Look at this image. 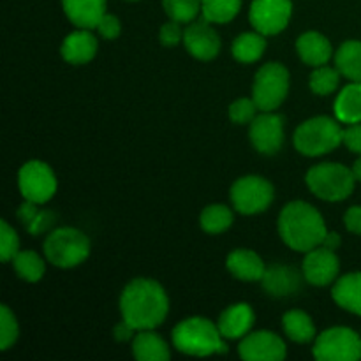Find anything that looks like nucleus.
I'll use <instances>...</instances> for the list:
<instances>
[{
	"mask_svg": "<svg viewBox=\"0 0 361 361\" xmlns=\"http://www.w3.org/2000/svg\"><path fill=\"white\" fill-rule=\"evenodd\" d=\"M122 319L136 331L154 330L164 323L169 310V300L159 282L150 279H134L120 296Z\"/></svg>",
	"mask_w": 361,
	"mask_h": 361,
	"instance_id": "nucleus-1",
	"label": "nucleus"
},
{
	"mask_svg": "<svg viewBox=\"0 0 361 361\" xmlns=\"http://www.w3.org/2000/svg\"><path fill=\"white\" fill-rule=\"evenodd\" d=\"M279 233L286 245L293 250L309 252L323 243L328 229L323 215L316 208L305 201H293L281 212Z\"/></svg>",
	"mask_w": 361,
	"mask_h": 361,
	"instance_id": "nucleus-2",
	"label": "nucleus"
},
{
	"mask_svg": "<svg viewBox=\"0 0 361 361\" xmlns=\"http://www.w3.org/2000/svg\"><path fill=\"white\" fill-rule=\"evenodd\" d=\"M219 326L204 317H189L176 324L173 330V344L180 353L190 356H210L228 353V345L222 341Z\"/></svg>",
	"mask_w": 361,
	"mask_h": 361,
	"instance_id": "nucleus-3",
	"label": "nucleus"
},
{
	"mask_svg": "<svg viewBox=\"0 0 361 361\" xmlns=\"http://www.w3.org/2000/svg\"><path fill=\"white\" fill-rule=\"evenodd\" d=\"M295 147L300 154L317 157L334 152L341 143H344V129L338 126L337 120L328 116H316L305 120L296 129Z\"/></svg>",
	"mask_w": 361,
	"mask_h": 361,
	"instance_id": "nucleus-4",
	"label": "nucleus"
},
{
	"mask_svg": "<svg viewBox=\"0 0 361 361\" xmlns=\"http://www.w3.org/2000/svg\"><path fill=\"white\" fill-rule=\"evenodd\" d=\"M307 185L324 201H342L351 196L356 176L353 169L337 162L317 164L307 171Z\"/></svg>",
	"mask_w": 361,
	"mask_h": 361,
	"instance_id": "nucleus-5",
	"label": "nucleus"
},
{
	"mask_svg": "<svg viewBox=\"0 0 361 361\" xmlns=\"http://www.w3.org/2000/svg\"><path fill=\"white\" fill-rule=\"evenodd\" d=\"M46 259L59 268H73L90 254V240L74 228H59L44 242Z\"/></svg>",
	"mask_w": 361,
	"mask_h": 361,
	"instance_id": "nucleus-6",
	"label": "nucleus"
},
{
	"mask_svg": "<svg viewBox=\"0 0 361 361\" xmlns=\"http://www.w3.org/2000/svg\"><path fill=\"white\" fill-rule=\"evenodd\" d=\"M289 90V73L282 63H264L256 74L252 99L261 111H275Z\"/></svg>",
	"mask_w": 361,
	"mask_h": 361,
	"instance_id": "nucleus-7",
	"label": "nucleus"
},
{
	"mask_svg": "<svg viewBox=\"0 0 361 361\" xmlns=\"http://www.w3.org/2000/svg\"><path fill=\"white\" fill-rule=\"evenodd\" d=\"M314 356L319 361H358L361 358V337L351 328H330L316 338Z\"/></svg>",
	"mask_w": 361,
	"mask_h": 361,
	"instance_id": "nucleus-8",
	"label": "nucleus"
},
{
	"mask_svg": "<svg viewBox=\"0 0 361 361\" xmlns=\"http://www.w3.org/2000/svg\"><path fill=\"white\" fill-rule=\"evenodd\" d=\"M274 185L261 176H243L231 187V201L243 215H254L267 210L274 201Z\"/></svg>",
	"mask_w": 361,
	"mask_h": 361,
	"instance_id": "nucleus-9",
	"label": "nucleus"
},
{
	"mask_svg": "<svg viewBox=\"0 0 361 361\" xmlns=\"http://www.w3.org/2000/svg\"><path fill=\"white\" fill-rule=\"evenodd\" d=\"M18 183L23 197L32 203L42 204L56 192V178L46 162L28 161L21 166Z\"/></svg>",
	"mask_w": 361,
	"mask_h": 361,
	"instance_id": "nucleus-10",
	"label": "nucleus"
},
{
	"mask_svg": "<svg viewBox=\"0 0 361 361\" xmlns=\"http://www.w3.org/2000/svg\"><path fill=\"white\" fill-rule=\"evenodd\" d=\"M291 13V0H254L249 18L259 34L275 35L288 27Z\"/></svg>",
	"mask_w": 361,
	"mask_h": 361,
	"instance_id": "nucleus-11",
	"label": "nucleus"
},
{
	"mask_svg": "<svg viewBox=\"0 0 361 361\" xmlns=\"http://www.w3.org/2000/svg\"><path fill=\"white\" fill-rule=\"evenodd\" d=\"M245 361H282L288 355L284 341L271 331H254L245 335L238 348Z\"/></svg>",
	"mask_w": 361,
	"mask_h": 361,
	"instance_id": "nucleus-12",
	"label": "nucleus"
},
{
	"mask_svg": "<svg viewBox=\"0 0 361 361\" xmlns=\"http://www.w3.org/2000/svg\"><path fill=\"white\" fill-rule=\"evenodd\" d=\"M282 116L274 115L271 111H264L250 122V141L257 152L267 155L277 154L284 141V127Z\"/></svg>",
	"mask_w": 361,
	"mask_h": 361,
	"instance_id": "nucleus-13",
	"label": "nucleus"
},
{
	"mask_svg": "<svg viewBox=\"0 0 361 361\" xmlns=\"http://www.w3.org/2000/svg\"><path fill=\"white\" fill-rule=\"evenodd\" d=\"M338 270H341V261L335 250L323 245L309 250L303 259V277L312 286H328L337 279Z\"/></svg>",
	"mask_w": 361,
	"mask_h": 361,
	"instance_id": "nucleus-14",
	"label": "nucleus"
},
{
	"mask_svg": "<svg viewBox=\"0 0 361 361\" xmlns=\"http://www.w3.org/2000/svg\"><path fill=\"white\" fill-rule=\"evenodd\" d=\"M183 42H185L187 51L197 60H212L221 51V37L210 27V21L207 18L194 21L185 28Z\"/></svg>",
	"mask_w": 361,
	"mask_h": 361,
	"instance_id": "nucleus-15",
	"label": "nucleus"
},
{
	"mask_svg": "<svg viewBox=\"0 0 361 361\" xmlns=\"http://www.w3.org/2000/svg\"><path fill=\"white\" fill-rule=\"evenodd\" d=\"M60 53L63 60L69 63H76V66L87 63L97 53V39L88 28H80L63 39Z\"/></svg>",
	"mask_w": 361,
	"mask_h": 361,
	"instance_id": "nucleus-16",
	"label": "nucleus"
},
{
	"mask_svg": "<svg viewBox=\"0 0 361 361\" xmlns=\"http://www.w3.org/2000/svg\"><path fill=\"white\" fill-rule=\"evenodd\" d=\"M254 310L247 303H236L226 309L219 317V331L224 338H240L245 337L254 326Z\"/></svg>",
	"mask_w": 361,
	"mask_h": 361,
	"instance_id": "nucleus-17",
	"label": "nucleus"
},
{
	"mask_svg": "<svg viewBox=\"0 0 361 361\" xmlns=\"http://www.w3.org/2000/svg\"><path fill=\"white\" fill-rule=\"evenodd\" d=\"M63 11L78 28H97L106 14V0H62Z\"/></svg>",
	"mask_w": 361,
	"mask_h": 361,
	"instance_id": "nucleus-18",
	"label": "nucleus"
},
{
	"mask_svg": "<svg viewBox=\"0 0 361 361\" xmlns=\"http://www.w3.org/2000/svg\"><path fill=\"white\" fill-rule=\"evenodd\" d=\"M296 51H298L300 59L307 63V66L319 67L326 66L328 60L331 59L330 41L324 37L319 32H305L296 41Z\"/></svg>",
	"mask_w": 361,
	"mask_h": 361,
	"instance_id": "nucleus-19",
	"label": "nucleus"
},
{
	"mask_svg": "<svg viewBox=\"0 0 361 361\" xmlns=\"http://www.w3.org/2000/svg\"><path fill=\"white\" fill-rule=\"evenodd\" d=\"M261 282H263L264 291L274 296L295 295L302 288L298 271L289 267H284V264H274V267L267 268Z\"/></svg>",
	"mask_w": 361,
	"mask_h": 361,
	"instance_id": "nucleus-20",
	"label": "nucleus"
},
{
	"mask_svg": "<svg viewBox=\"0 0 361 361\" xmlns=\"http://www.w3.org/2000/svg\"><path fill=\"white\" fill-rule=\"evenodd\" d=\"M226 267L236 279L245 282L261 281L264 277V271H267L263 259L256 252L247 249L233 250L228 256Z\"/></svg>",
	"mask_w": 361,
	"mask_h": 361,
	"instance_id": "nucleus-21",
	"label": "nucleus"
},
{
	"mask_svg": "<svg viewBox=\"0 0 361 361\" xmlns=\"http://www.w3.org/2000/svg\"><path fill=\"white\" fill-rule=\"evenodd\" d=\"M331 296L338 307L361 316V271L338 279L331 289Z\"/></svg>",
	"mask_w": 361,
	"mask_h": 361,
	"instance_id": "nucleus-22",
	"label": "nucleus"
},
{
	"mask_svg": "<svg viewBox=\"0 0 361 361\" xmlns=\"http://www.w3.org/2000/svg\"><path fill=\"white\" fill-rule=\"evenodd\" d=\"M133 353L137 361H166L171 356L168 344L152 330H140L134 337Z\"/></svg>",
	"mask_w": 361,
	"mask_h": 361,
	"instance_id": "nucleus-23",
	"label": "nucleus"
},
{
	"mask_svg": "<svg viewBox=\"0 0 361 361\" xmlns=\"http://www.w3.org/2000/svg\"><path fill=\"white\" fill-rule=\"evenodd\" d=\"M335 116L348 126L361 122V83L351 81L335 99Z\"/></svg>",
	"mask_w": 361,
	"mask_h": 361,
	"instance_id": "nucleus-24",
	"label": "nucleus"
},
{
	"mask_svg": "<svg viewBox=\"0 0 361 361\" xmlns=\"http://www.w3.org/2000/svg\"><path fill=\"white\" fill-rule=\"evenodd\" d=\"M264 48H267V39L259 32H245V34L238 35L233 41V56L238 62L252 63L263 56Z\"/></svg>",
	"mask_w": 361,
	"mask_h": 361,
	"instance_id": "nucleus-25",
	"label": "nucleus"
},
{
	"mask_svg": "<svg viewBox=\"0 0 361 361\" xmlns=\"http://www.w3.org/2000/svg\"><path fill=\"white\" fill-rule=\"evenodd\" d=\"M335 66L342 76L361 83V42L345 41L335 55Z\"/></svg>",
	"mask_w": 361,
	"mask_h": 361,
	"instance_id": "nucleus-26",
	"label": "nucleus"
},
{
	"mask_svg": "<svg viewBox=\"0 0 361 361\" xmlns=\"http://www.w3.org/2000/svg\"><path fill=\"white\" fill-rule=\"evenodd\" d=\"M282 326H284L286 335L293 342H298V344H307V342L316 337V326H314L309 314H305L303 310H289V312H286L284 319H282Z\"/></svg>",
	"mask_w": 361,
	"mask_h": 361,
	"instance_id": "nucleus-27",
	"label": "nucleus"
},
{
	"mask_svg": "<svg viewBox=\"0 0 361 361\" xmlns=\"http://www.w3.org/2000/svg\"><path fill=\"white\" fill-rule=\"evenodd\" d=\"M242 0H203L201 13L210 23H228L238 14Z\"/></svg>",
	"mask_w": 361,
	"mask_h": 361,
	"instance_id": "nucleus-28",
	"label": "nucleus"
},
{
	"mask_svg": "<svg viewBox=\"0 0 361 361\" xmlns=\"http://www.w3.org/2000/svg\"><path fill=\"white\" fill-rule=\"evenodd\" d=\"M13 264L16 274L27 282H37L44 275V263H42L41 256L37 252H34V250L18 252L14 256Z\"/></svg>",
	"mask_w": 361,
	"mask_h": 361,
	"instance_id": "nucleus-29",
	"label": "nucleus"
},
{
	"mask_svg": "<svg viewBox=\"0 0 361 361\" xmlns=\"http://www.w3.org/2000/svg\"><path fill=\"white\" fill-rule=\"evenodd\" d=\"M233 224V214L224 204H210L201 214V228L210 235H219Z\"/></svg>",
	"mask_w": 361,
	"mask_h": 361,
	"instance_id": "nucleus-30",
	"label": "nucleus"
},
{
	"mask_svg": "<svg viewBox=\"0 0 361 361\" xmlns=\"http://www.w3.org/2000/svg\"><path fill=\"white\" fill-rule=\"evenodd\" d=\"M338 81H341V71L335 69V67L319 66L310 74L309 85L314 94L328 95L335 92V88L338 87Z\"/></svg>",
	"mask_w": 361,
	"mask_h": 361,
	"instance_id": "nucleus-31",
	"label": "nucleus"
},
{
	"mask_svg": "<svg viewBox=\"0 0 361 361\" xmlns=\"http://www.w3.org/2000/svg\"><path fill=\"white\" fill-rule=\"evenodd\" d=\"M203 0H162L166 14L178 23H190L196 20Z\"/></svg>",
	"mask_w": 361,
	"mask_h": 361,
	"instance_id": "nucleus-32",
	"label": "nucleus"
},
{
	"mask_svg": "<svg viewBox=\"0 0 361 361\" xmlns=\"http://www.w3.org/2000/svg\"><path fill=\"white\" fill-rule=\"evenodd\" d=\"M18 323L9 307H0V349L7 351L18 338Z\"/></svg>",
	"mask_w": 361,
	"mask_h": 361,
	"instance_id": "nucleus-33",
	"label": "nucleus"
},
{
	"mask_svg": "<svg viewBox=\"0 0 361 361\" xmlns=\"http://www.w3.org/2000/svg\"><path fill=\"white\" fill-rule=\"evenodd\" d=\"M18 252H20V240L16 231L6 221H0V259L9 263Z\"/></svg>",
	"mask_w": 361,
	"mask_h": 361,
	"instance_id": "nucleus-34",
	"label": "nucleus"
},
{
	"mask_svg": "<svg viewBox=\"0 0 361 361\" xmlns=\"http://www.w3.org/2000/svg\"><path fill=\"white\" fill-rule=\"evenodd\" d=\"M256 109L259 108L254 99H238L229 108V118L235 123H249L256 118Z\"/></svg>",
	"mask_w": 361,
	"mask_h": 361,
	"instance_id": "nucleus-35",
	"label": "nucleus"
},
{
	"mask_svg": "<svg viewBox=\"0 0 361 361\" xmlns=\"http://www.w3.org/2000/svg\"><path fill=\"white\" fill-rule=\"evenodd\" d=\"M159 39H161V42L164 46H176L180 41L183 39V32H182V27H180L178 21L171 20L168 21V23L162 25L161 32H159Z\"/></svg>",
	"mask_w": 361,
	"mask_h": 361,
	"instance_id": "nucleus-36",
	"label": "nucleus"
},
{
	"mask_svg": "<svg viewBox=\"0 0 361 361\" xmlns=\"http://www.w3.org/2000/svg\"><path fill=\"white\" fill-rule=\"evenodd\" d=\"M97 30H99V34H101L104 39H116L120 35V30H122V27H120L118 18L113 16V14L106 13L104 16H102V20L99 21Z\"/></svg>",
	"mask_w": 361,
	"mask_h": 361,
	"instance_id": "nucleus-37",
	"label": "nucleus"
},
{
	"mask_svg": "<svg viewBox=\"0 0 361 361\" xmlns=\"http://www.w3.org/2000/svg\"><path fill=\"white\" fill-rule=\"evenodd\" d=\"M344 143L349 150L361 155V122L351 123V126L344 130Z\"/></svg>",
	"mask_w": 361,
	"mask_h": 361,
	"instance_id": "nucleus-38",
	"label": "nucleus"
},
{
	"mask_svg": "<svg viewBox=\"0 0 361 361\" xmlns=\"http://www.w3.org/2000/svg\"><path fill=\"white\" fill-rule=\"evenodd\" d=\"M344 222L348 231L361 235V207H351L344 215Z\"/></svg>",
	"mask_w": 361,
	"mask_h": 361,
	"instance_id": "nucleus-39",
	"label": "nucleus"
},
{
	"mask_svg": "<svg viewBox=\"0 0 361 361\" xmlns=\"http://www.w3.org/2000/svg\"><path fill=\"white\" fill-rule=\"evenodd\" d=\"M134 328L130 326L127 321H122V323H118L115 326V330H113V335H115V338L118 342H126V341H130L133 338V334H134Z\"/></svg>",
	"mask_w": 361,
	"mask_h": 361,
	"instance_id": "nucleus-40",
	"label": "nucleus"
},
{
	"mask_svg": "<svg viewBox=\"0 0 361 361\" xmlns=\"http://www.w3.org/2000/svg\"><path fill=\"white\" fill-rule=\"evenodd\" d=\"M321 245L326 247V249L330 250H337L338 247H341V236H338V233H328Z\"/></svg>",
	"mask_w": 361,
	"mask_h": 361,
	"instance_id": "nucleus-41",
	"label": "nucleus"
},
{
	"mask_svg": "<svg viewBox=\"0 0 361 361\" xmlns=\"http://www.w3.org/2000/svg\"><path fill=\"white\" fill-rule=\"evenodd\" d=\"M353 173H355L356 180H358V182H361V155H360L358 161L355 162V166H353Z\"/></svg>",
	"mask_w": 361,
	"mask_h": 361,
	"instance_id": "nucleus-42",
	"label": "nucleus"
},
{
	"mask_svg": "<svg viewBox=\"0 0 361 361\" xmlns=\"http://www.w3.org/2000/svg\"><path fill=\"white\" fill-rule=\"evenodd\" d=\"M133 2H134V0H133Z\"/></svg>",
	"mask_w": 361,
	"mask_h": 361,
	"instance_id": "nucleus-43",
	"label": "nucleus"
}]
</instances>
